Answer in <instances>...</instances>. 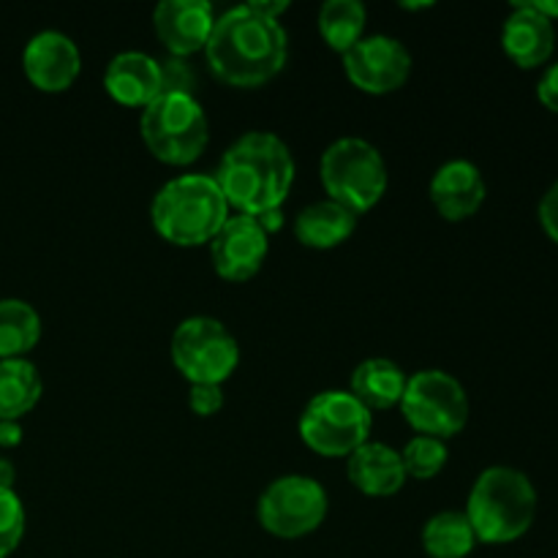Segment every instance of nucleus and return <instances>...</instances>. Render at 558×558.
Wrapping results in <instances>:
<instances>
[{
    "instance_id": "obj_3",
    "label": "nucleus",
    "mask_w": 558,
    "mask_h": 558,
    "mask_svg": "<svg viewBox=\"0 0 558 558\" xmlns=\"http://www.w3.org/2000/svg\"><path fill=\"white\" fill-rule=\"evenodd\" d=\"M232 216L213 174L191 172L158 189L150 205V221L158 238L180 248L210 245L218 229Z\"/></svg>"
},
{
    "instance_id": "obj_15",
    "label": "nucleus",
    "mask_w": 558,
    "mask_h": 558,
    "mask_svg": "<svg viewBox=\"0 0 558 558\" xmlns=\"http://www.w3.org/2000/svg\"><path fill=\"white\" fill-rule=\"evenodd\" d=\"M428 196L445 221L458 223L477 216L488 196V185H485L477 163L466 161V158H452L436 169Z\"/></svg>"
},
{
    "instance_id": "obj_30",
    "label": "nucleus",
    "mask_w": 558,
    "mask_h": 558,
    "mask_svg": "<svg viewBox=\"0 0 558 558\" xmlns=\"http://www.w3.org/2000/svg\"><path fill=\"white\" fill-rule=\"evenodd\" d=\"M537 98L548 112L558 114V63L548 65L537 85Z\"/></svg>"
},
{
    "instance_id": "obj_14",
    "label": "nucleus",
    "mask_w": 558,
    "mask_h": 558,
    "mask_svg": "<svg viewBox=\"0 0 558 558\" xmlns=\"http://www.w3.org/2000/svg\"><path fill=\"white\" fill-rule=\"evenodd\" d=\"M213 25H216V11L207 0H161L153 11L158 41L174 58L205 52Z\"/></svg>"
},
{
    "instance_id": "obj_10",
    "label": "nucleus",
    "mask_w": 558,
    "mask_h": 558,
    "mask_svg": "<svg viewBox=\"0 0 558 558\" xmlns=\"http://www.w3.org/2000/svg\"><path fill=\"white\" fill-rule=\"evenodd\" d=\"M327 510V490L308 474H283L272 480L256 505L262 529L278 539L308 537L325 523Z\"/></svg>"
},
{
    "instance_id": "obj_26",
    "label": "nucleus",
    "mask_w": 558,
    "mask_h": 558,
    "mask_svg": "<svg viewBox=\"0 0 558 558\" xmlns=\"http://www.w3.org/2000/svg\"><path fill=\"white\" fill-rule=\"evenodd\" d=\"M25 505L16 490L0 488V558H9L25 537Z\"/></svg>"
},
{
    "instance_id": "obj_4",
    "label": "nucleus",
    "mask_w": 558,
    "mask_h": 558,
    "mask_svg": "<svg viewBox=\"0 0 558 558\" xmlns=\"http://www.w3.org/2000/svg\"><path fill=\"white\" fill-rule=\"evenodd\" d=\"M537 505V488L529 474L512 466H490L474 480L463 512L477 543L510 545L534 526Z\"/></svg>"
},
{
    "instance_id": "obj_17",
    "label": "nucleus",
    "mask_w": 558,
    "mask_h": 558,
    "mask_svg": "<svg viewBox=\"0 0 558 558\" xmlns=\"http://www.w3.org/2000/svg\"><path fill=\"white\" fill-rule=\"evenodd\" d=\"M104 87L123 107L145 109L147 104L161 96L158 58L147 52H136V49L114 54L107 65V74H104Z\"/></svg>"
},
{
    "instance_id": "obj_6",
    "label": "nucleus",
    "mask_w": 558,
    "mask_h": 558,
    "mask_svg": "<svg viewBox=\"0 0 558 558\" xmlns=\"http://www.w3.org/2000/svg\"><path fill=\"white\" fill-rule=\"evenodd\" d=\"M140 136L153 158L169 167H189L205 153L210 125L199 98L161 93L140 114Z\"/></svg>"
},
{
    "instance_id": "obj_32",
    "label": "nucleus",
    "mask_w": 558,
    "mask_h": 558,
    "mask_svg": "<svg viewBox=\"0 0 558 558\" xmlns=\"http://www.w3.org/2000/svg\"><path fill=\"white\" fill-rule=\"evenodd\" d=\"M22 441V425L20 420H0V447L11 450V447H20Z\"/></svg>"
},
{
    "instance_id": "obj_21",
    "label": "nucleus",
    "mask_w": 558,
    "mask_h": 558,
    "mask_svg": "<svg viewBox=\"0 0 558 558\" xmlns=\"http://www.w3.org/2000/svg\"><path fill=\"white\" fill-rule=\"evenodd\" d=\"M41 374L31 360H0V420H22L41 401Z\"/></svg>"
},
{
    "instance_id": "obj_5",
    "label": "nucleus",
    "mask_w": 558,
    "mask_h": 558,
    "mask_svg": "<svg viewBox=\"0 0 558 558\" xmlns=\"http://www.w3.org/2000/svg\"><path fill=\"white\" fill-rule=\"evenodd\" d=\"M319 178L327 199L338 202L354 216L374 210L390 183L381 153L360 136H343L322 153Z\"/></svg>"
},
{
    "instance_id": "obj_22",
    "label": "nucleus",
    "mask_w": 558,
    "mask_h": 558,
    "mask_svg": "<svg viewBox=\"0 0 558 558\" xmlns=\"http://www.w3.org/2000/svg\"><path fill=\"white\" fill-rule=\"evenodd\" d=\"M420 543H423L425 556L430 558H466L477 548V534L466 512L445 510L425 521Z\"/></svg>"
},
{
    "instance_id": "obj_31",
    "label": "nucleus",
    "mask_w": 558,
    "mask_h": 558,
    "mask_svg": "<svg viewBox=\"0 0 558 558\" xmlns=\"http://www.w3.org/2000/svg\"><path fill=\"white\" fill-rule=\"evenodd\" d=\"M248 5L256 11V14L267 16V20H276V22H281V16L292 9V3H289V0H251Z\"/></svg>"
},
{
    "instance_id": "obj_29",
    "label": "nucleus",
    "mask_w": 558,
    "mask_h": 558,
    "mask_svg": "<svg viewBox=\"0 0 558 558\" xmlns=\"http://www.w3.org/2000/svg\"><path fill=\"white\" fill-rule=\"evenodd\" d=\"M537 216H539V227H543L545 234H548V238L558 245V180L548 191H545Z\"/></svg>"
},
{
    "instance_id": "obj_34",
    "label": "nucleus",
    "mask_w": 558,
    "mask_h": 558,
    "mask_svg": "<svg viewBox=\"0 0 558 558\" xmlns=\"http://www.w3.org/2000/svg\"><path fill=\"white\" fill-rule=\"evenodd\" d=\"M532 5L539 11V14L548 16L550 22L558 20V0H534Z\"/></svg>"
},
{
    "instance_id": "obj_35",
    "label": "nucleus",
    "mask_w": 558,
    "mask_h": 558,
    "mask_svg": "<svg viewBox=\"0 0 558 558\" xmlns=\"http://www.w3.org/2000/svg\"><path fill=\"white\" fill-rule=\"evenodd\" d=\"M434 3H401L403 11H417V9H430Z\"/></svg>"
},
{
    "instance_id": "obj_7",
    "label": "nucleus",
    "mask_w": 558,
    "mask_h": 558,
    "mask_svg": "<svg viewBox=\"0 0 558 558\" xmlns=\"http://www.w3.org/2000/svg\"><path fill=\"white\" fill-rule=\"evenodd\" d=\"M374 414L349 390L316 392L300 414V439L322 458H349L371 441Z\"/></svg>"
},
{
    "instance_id": "obj_13",
    "label": "nucleus",
    "mask_w": 558,
    "mask_h": 558,
    "mask_svg": "<svg viewBox=\"0 0 558 558\" xmlns=\"http://www.w3.org/2000/svg\"><path fill=\"white\" fill-rule=\"evenodd\" d=\"M22 69L41 93H63L82 71V54L74 38L60 31H41L25 44Z\"/></svg>"
},
{
    "instance_id": "obj_24",
    "label": "nucleus",
    "mask_w": 558,
    "mask_h": 558,
    "mask_svg": "<svg viewBox=\"0 0 558 558\" xmlns=\"http://www.w3.org/2000/svg\"><path fill=\"white\" fill-rule=\"evenodd\" d=\"M368 9L360 0H327L319 9V33L332 52L343 54L365 38Z\"/></svg>"
},
{
    "instance_id": "obj_33",
    "label": "nucleus",
    "mask_w": 558,
    "mask_h": 558,
    "mask_svg": "<svg viewBox=\"0 0 558 558\" xmlns=\"http://www.w3.org/2000/svg\"><path fill=\"white\" fill-rule=\"evenodd\" d=\"M14 480H16V466L9 461V458L0 456V488L14 490Z\"/></svg>"
},
{
    "instance_id": "obj_16",
    "label": "nucleus",
    "mask_w": 558,
    "mask_h": 558,
    "mask_svg": "<svg viewBox=\"0 0 558 558\" xmlns=\"http://www.w3.org/2000/svg\"><path fill=\"white\" fill-rule=\"evenodd\" d=\"M501 49L518 69H539L556 49V27L532 3H515L501 27Z\"/></svg>"
},
{
    "instance_id": "obj_2",
    "label": "nucleus",
    "mask_w": 558,
    "mask_h": 558,
    "mask_svg": "<svg viewBox=\"0 0 558 558\" xmlns=\"http://www.w3.org/2000/svg\"><path fill=\"white\" fill-rule=\"evenodd\" d=\"M213 180L238 216L281 210L294 185L292 150L270 131H248L227 147Z\"/></svg>"
},
{
    "instance_id": "obj_18",
    "label": "nucleus",
    "mask_w": 558,
    "mask_h": 558,
    "mask_svg": "<svg viewBox=\"0 0 558 558\" xmlns=\"http://www.w3.org/2000/svg\"><path fill=\"white\" fill-rule=\"evenodd\" d=\"M349 483L365 496L387 499L396 496L407 485V469H403L401 452L381 441H365L360 450L347 458Z\"/></svg>"
},
{
    "instance_id": "obj_8",
    "label": "nucleus",
    "mask_w": 558,
    "mask_h": 558,
    "mask_svg": "<svg viewBox=\"0 0 558 558\" xmlns=\"http://www.w3.org/2000/svg\"><path fill=\"white\" fill-rule=\"evenodd\" d=\"M174 368L191 385H221L238 371L240 343L234 332L213 316H189L169 341Z\"/></svg>"
},
{
    "instance_id": "obj_9",
    "label": "nucleus",
    "mask_w": 558,
    "mask_h": 558,
    "mask_svg": "<svg viewBox=\"0 0 558 558\" xmlns=\"http://www.w3.org/2000/svg\"><path fill=\"white\" fill-rule=\"evenodd\" d=\"M398 409L414 434L434 436L441 441L461 434L472 414V403L461 381L439 368H425L409 376Z\"/></svg>"
},
{
    "instance_id": "obj_12",
    "label": "nucleus",
    "mask_w": 558,
    "mask_h": 558,
    "mask_svg": "<svg viewBox=\"0 0 558 558\" xmlns=\"http://www.w3.org/2000/svg\"><path fill=\"white\" fill-rule=\"evenodd\" d=\"M270 254V234L254 216H229L210 240L213 270L229 283L251 281Z\"/></svg>"
},
{
    "instance_id": "obj_20",
    "label": "nucleus",
    "mask_w": 558,
    "mask_h": 558,
    "mask_svg": "<svg viewBox=\"0 0 558 558\" xmlns=\"http://www.w3.org/2000/svg\"><path fill=\"white\" fill-rule=\"evenodd\" d=\"M407 381V371H403L396 360L368 357L352 371L349 392H352L368 412H385V409L401 407Z\"/></svg>"
},
{
    "instance_id": "obj_27",
    "label": "nucleus",
    "mask_w": 558,
    "mask_h": 558,
    "mask_svg": "<svg viewBox=\"0 0 558 558\" xmlns=\"http://www.w3.org/2000/svg\"><path fill=\"white\" fill-rule=\"evenodd\" d=\"M158 69H161V93H180V96L196 98V93H199V74L189 63V58L167 54V58L158 60Z\"/></svg>"
},
{
    "instance_id": "obj_11",
    "label": "nucleus",
    "mask_w": 558,
    "mask_h": 558,
    "mask_svg": "<svg viewBox=\"0 0 558 558\" xmlns=\"http://www.w3.org/2000/svg\"><path fill=\"white\" fill-rule=\"evenodd\" d=\"M343 71L357 90L387 96L401 90L412 76V52L392 36H365L343 54Z\"/></svg>"
},
{
    "instance_id": "obj_23",
    "label": "nucleus",
    "mask_w": 558,
    "mask_h": 558,
    "mask_svg": "<svg viewBox=\"0 0 558 558\" xmlns=\"http://www.w3.org/2000/svg\"><path fill=\"white\" fill-rule=\"evenodd\" d=\"M41 341V316L31 303L0 300V360L27 357Z\"/></svg>"
},
{
    "instance_id": "obj_19",
    "label": "nucleus",
    "mask_w": 558,
    "mask_h": 558,
    "mask_svg": "<svg viewBox=\"0 0 558 558\" xmlns=\"http://www.w3.org/2000/svg\"><path fill=\"white\" fill-rule=\"evenodd\" d=\"M360 216L332 199L305 205L294 218V238L300 245L314 251H330L347 243L357 229Z\"/></svg>"
},
{
    "instance_id": "obj_25",
    "label": "nucleus",
    "mask_w": 558,
    "mask_h": 558,
    "mask_svg": "<svg viewBox=\"0 0 558 558\" xmlns=\"http://www.w3.org/2000/svg\"><path fill=\"white\" fill-rule=\"evenodd\" d=\"M401 452V461L403 469H407V477L420 480H434L439 477L441 469L447 466L450 461V450H447V441L434 439V436H412V439L403 445Z\"/></svg>"
},
{
    "instance_id": "obj_28",
    "label": "nucleus",
    "mask_w": 558,
    "mask_h": 558,
    "mask_svg": "<svg viewBox=\"0 0 558 558\" xmlns=\"http://www.w3.org/2000/svg\"><path fill=\"white\" fill-rule=\"evenodd\" d=\"M189 407L196 417H216L223 409V387L221 385H191Z\"/></svg>"
},
{
    "instance_id": "obj_1",
    "label": "nucleus",
    "mask_w": 558,
    "mask_h": 558,
    "mask_svg": "<svg viewBox=\"0 0 558 558\" xmlns=\"http://www.w3.org/2000/svg\"><path fill=\"white\" fill-rule=\"evenodd\" d=\"M289 36L281 22L256 14L248 3L216 16L205 47L207 69L218 82L240 90L267 85L283 71Z\"/></svg>"
}]
</instances>
